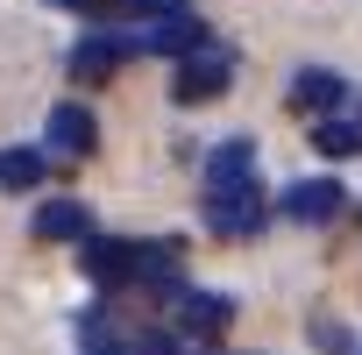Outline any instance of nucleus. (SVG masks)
I'll list each match as a JSON object with an SVG mask.
<instances>
[{
	"instance_id": "1",
	"label": "nucleus",
	"mask_w": 362,
	"mask_h": 355,
	"mask_svg": "<svg viewBox=\"0 0 362 355\" xmlns=\"http://www.w3.org/2000/svg\"><path fill=\"white\" fill-rule=\"evenodd\" d=\"M228 78H235V57H228L221 43H199V50H185V57H177L170 100H177V107H199V100H221V93H228Z\"/></svg>"
},
{
	"instance_id": "2",
	"label": "nucleus",
	"mask_w": 362,
	"mask_h": 355,
	"mask_svg": "<svg viewBox=\"0 0 362 355\" xmlns=\"http://www.w3.org/2000/svg\"><path fill=\"white\" fill-rule=\"evenodd\" d=\"M121 43H128V50H156V57H185V50L206 43V22H199L192 8H170V15H142Z\"/></svg>"
},
{
	"instance_id": "3",
	"label": "nucleus",
	"mask_w": 362,
	"mask_h": 355,
	"mask_svg": "<svg viewBox=\"0 0 362 355\" xmlns=\"http://www.w3.org/2000/svg\"><path fill=\"white\" fill-rule=\"evenodd\" d=\"M206 228L228 235V242H249V235L263 228V192H256V178H249V185H221V192H206Z\"/></svg>"
},
{
	"instance_id": "4",
	"label": "nucleus",
	"mask_w": 362,
	"mask_h": 355,
	"mask_svg": "<svg viewBox=\"0 0 362 355\" xmlns=\"http://www.w3.org/2000/svg\"><path fill=\"white\" fill-rule=\"evenodd\" d=\"M170 305H177V327H185L192 341H214V334H228V320H235V298H221V291H185V284H177Z\"/></svg>"
},
{
	"instance_id": "5",
	"label": "nucleus",
	"mask_w": 362,
	"mask_h": 355,
	"mask_svg": "<svg viewBox=\"0 0 362 355\" xmlns=\"http://www.w3.org/2000/svg\"><path fill=\"white\" fill-rule=\"evenodd\" d=\"M348 206V192L334 185V178H298V185L284 192V221H298V228H320V221H334Z\"/></svg>"
},
{
	"instance_id": "6",
	"label": "nucleus",
	"mask_w": 362,
	"mask_h": 355,
	"mask_svg": "<svg viewBox=\"0 0 362 355\" xmlns=\"http://www.w3.org/2000/svg\"><path fill=\"white\" fill-rule=\"evenodd\" d=\"M43 142H50V156H93V142H100V121H93L78 100H64V107L50 114Z\"/></svg>"
},
{
	"instance_id": "7",
	"label": "nucleus",
	"mask_w": 362,
	"mask_h": 355,
	"mask_svg": "<svg viewBox=\"0 0 362 355\" xmlns=\"http://www.w3.org/2000/svg\"><path fill=\"white\" fill-rule=\"evenodd\" d=\"M86 270H93V284H107V291L135 284V242H107V235H86Z\"/></svg>"
},
{
	"instance_id": "8",
	"label": "nucleus",
	"mask_w": 362,
	"mask_h": 355,
	"mask_svg": "<svg viewBox=\"0 0 362 355\" xmlns=\"http://www.w3.org/2000/svg\"><path fill=\"white\" fill-rule=\"evenodd\" d=\"M121 57H128V43L100 29V36H86V43L71 50V78H78V86H100V78H114V71H121Z\"/></svg>"
},
{
	"instance_id": "9",
	"label": "nucleus",
	"mask_w": 362,
	"mask_h": 355,
	"mask_svg": "<svg viewBox=\"0 0 362 355\" xmlns=\"http://www.w3.org/2000/svg\"><path fill=\"white\" fill-rule=\"evenodd\" d=\"M36 235L43 242H86L93 235V206L86 199H43L36 206Z\"/></svg>"
},
{
	"instance_id": "10",
	"label": "nucleus",
	"mask_w": 362,
	"mask_h": 355,
	"mask_svg": "<svg viewBox=\"0 0 362 355\" xmlns=\"http://www.w3.org/2000/svg\"><path fill=\"white\" fill-rule=\"evenodd\" d=\"M256 178V142L249 135H228L214 156H206V192H221V185H249Z\"/></svg>"
},
{
	"instance_id": "11",
	"label": "nucleus",
	"mask_w": 362,
	"mask_h": 355,
	"mask_svg": "<svg viewBox=\"0 0 362 355\" xmlns=\"http://www.w3.org/2000/svg\"><path fill=\"white\" fill-rule=\"evenodd\" d=\"M291 107H298V114H334V107H341V78H334L327 64H305V71L291 78Z\"/></svg>"
},
{
	"instance_id": "12",
	"label": "nucleus",
	"mask_w": 362,
	"mask_h": 355,
	"mask_svg": "<svg viewBox=\"0 0 362 355\" xmlns=\"http://www.w3.org/2000/svg\"><path fill=\"white\" fill-rule=\"evenodd\" d=\"M43 149H0V185L8 192H29V185H43Z\"/></svg>"
},
{
	"instance_id": "13",
	"label": "nucleus",
	"mask_w": 362,
	"mask_h": 355,
	"mask_svg": "<svg viewBox=\"0 0 362 355\" xmlns=\"http://www.w3.org/2000/svg\"><path fill=\"white\" fill-rule=\"evenodd\" d=\"M128 341H114V327H107V305H86L78 313V355H121Z\"/></svg>"
},
{
	"instance_id": "14",
	"label": "nucleus",
	"mask_w": 362,
	"mask_h": 355,
	"mask_svg": "<svg viewBox=\"0 0 362 355\" xmlns=\"http://www.w3.org/2000/svg\"><path fill=\"white\" fill-rule=\"evenodd\" d=\"M320 156H355L362 149V121H334V114H320Z\"/></svg>"
},
{
	"instance_id": "15",
	"label": "nucleus",
	"mask_w": 362,
	"mask_h": 355,
	"mask_svg": "<svg viewBox=\"0 0 362 355\" xmlns=\"http://www.w3.org/2000/svg\"><path fill=\"white\" fill-rule=\"evenodd\" d=\"M121 355H185V348H177V341H163V334H142V341H128Z\"/></svg>"
},
{
	"instance_id": "16",
	"label": "nucleus",
	"mask_w": 362,
	"mask_h": 355,
	"mask_svg": "<svg viewBox=\"0 0 362 355\" xmlns=\"http://www.w3.org/2000/svg\"><path fill=\"white\" fill-rule=\"evenodd\" d=\"M50 8H71V15H86V0H50Z\"/></svg>"
}]
</instances>
